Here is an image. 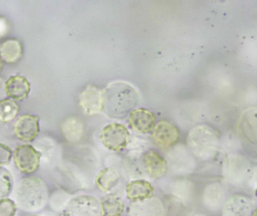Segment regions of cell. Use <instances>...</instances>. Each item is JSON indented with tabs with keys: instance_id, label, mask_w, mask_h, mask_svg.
I'll use <instances>...</instances> for the list:
<instances>
[{
	"instance_id": "14",
	"label": "cell",
	"mask_w": 257,
	"mask_h": 216,
	"mask_svg": "<svg viewBox=\"0 0 257 216\" xmlns=\"http://www.w3.org/2000/svg\"><path fill=\"white\" fill-rule=\"evenodd\" d=\"M143 164L147 173L154 178L162 177L167 170L166 160L154 150L148 151L144 155Z\"/></svg>"
},
{
	"instance_id": "12",
	"label": "cell",
	"mask_w": 257,
	"mask_h": 216,
	"mask_svg": "<svg viewBox=\"0 0 257 216\" xmlns=\"http://www.w3.org/2000/svg\"><path fill=\"white\" fill-rule=\"evenodd\" d=\"M190 146L197 155L208 157L212 155L217 146V140L212 134H191L190 137Z\"/></svg>"
},
{
	"instance_id": "6",
	"label": "cell",
	"mask_w": 257,
	"mask_h": 216,
	"mask_svg": "<svg viewBox=\"0 0 257 216\" xmlns=\"http://www.w3.org/2000/svg\"><path fill=\"white\" fill-rule=\"evenodd\" d=\"M63 216H102V211L95 197L79 196L66 205Z\"/></svg>"
},
{
	"instance_id": "3",
	"label": "cell",
	"mask_w": 257,
	"mask_h": 216,
	"mask_svg": "<svg viewBox=\"0 0 257 216\" xmlns=\"http://www.w3.org/2000/svg\"><path fill=\"white\" fill-rule=\"evenodd\" d=\"M42 153L29 144L18 146L13 152L15 167L24 174H32L40 166Z\"/></svg>"
},
{
	"instance_id": "9",
	"label": "cell",
	"mask_w": 257,
	"mask_h": 216,
	"mask_svg": "<svg viewBox=\"0 0 257 216\" xmlns=\"http://www.w3.org/2000/svg\"><path fill=\"white\" fill-rule=\"evenodd\" d=\"M39 117L25 114L18 118L15 125L17 137L22 141L31 142L39 133Z\"/></svg>"
},
{
	"instance_id": "2",
	"label": "cell",
	"mask_w": 257,
	"mask_h": 216,
	"mask_svg": "<svg viewBox=\"0 0 257 216\" xmlns=\"http://www.w3.org/2000/svg\"><path fill=\"white\" fill-rule=\"evenodd\" d=\"M137 92L133 87L123 83L111 84L104 93V106L109 116L124 117L139 102Z\"/></svg>"
},
{
	"instance_id": "13",
	"label": "cell",
	"mask_w": 257,
	"mask_h": 216,
	"mask_svg": "<svg viewBox=\"0 0 257 216\" xmlns=\"http://www.w3.org/2000/svg\"><path fill=\"white\" fill-rule=\"evenodd\" d=\"M6 94L11 99L21 101L28 96L30 84L27 78L21 75L11 77L6 83Z\"/></svg>"
},
{
	"instance_id": "31",
	"label": "cell",
	"mask_w": 257,
	"mask_h": 216,
	"mask_svg": "<svg viewBox=\"0 0 257 216\" xmlns=\"http://www.w3.org/2000/svg\"><path fill=\"white\" fill-rule=\"evenodd\" d=\"M33 216H40V215H33Z\"/></svg>"
},
{
	"instance_id": "11",
	"label": "cell",
	"mask_w": 257,
	"mask_h": 216,
	"mask_svg": "<svg viewBox=\"0 0 257 216\" xmlns=\"http://www.w3.org/2000/svg\"><path fill=\"white\" fill-rule=\"evenodd\" d=\"M155 122L154 113L146 109H136L130 113V126L138 132H151L155 127Z\"/></svg>"
},
{
	"instance_id": "22",
	"label": "cell",
	"mask_w": 257,
	"mask_h": 216,
	"mask_svg": "<svg viewBox=\"0 0 257 216\" xmlns=\"http://www.w3.org/2000/svg\"><path fill=\"white\" fill-rule=\"evenodd\" d=\"M19 106L13 99L0 101V122H9L16 118Z\"/></svg>"
},
{
	"instance_id": "29",
	"label": "cell",
	"mask_w": 257,
	"mask_h": 216,
	"mask_svg": "<svg viewBox=\"0 0 257 216\" xmlns=\"http://www.w3.org/2000/svg\"><path fill=\"white\" fill-rule=\"evenodd\" d=\"M2 69H3V62H2V59L0 57V72H1Z\"/></svg>"
},
{
	"instance_id": "7",
	"label": "cell",
	"mask_w": 257,
	"mask_h": 216,
	"mask_svg": "<svg viewBox=\"0 0 257 216\" xmlns=\"http://www.w3.org/2000/svg\"><path fill=\"white\" fill-rule=\"evenodd\" d=\"M80 105L87 114H98L104 108L103 92L97 87L87 86L80 95Z\"/></svg>"
},
{
	"instance_id": "18",
	"label": "cell",
	"mask_w": 257,
	"mask_h": 216,
	"mask_svg": "<svg viewBox=\"0 0 257 216\" xmlns=\"http://www.w3.org/2000/svg\"><path fill=\"white\" fill-rule=\"evenodd\" d=\"M100 206L102 216H120L124 208L120 197L114 194L104 197Z\"/></svg>"
},
{
	"instance_id": "28",
	"label": "cell",
	"mask_w": 257,
	"mask_h": 216,
	"mask_svg": "<svg viewBox=\"0 0 257 216\" xmlns=\"http://www.w3.org/2000/svg\"><path fill=\"white\" fill-rule=\"evenodd\" d=\"M251 216H257V209H254V210L253 211Z\"/></svg>"
},
{
	"instance_id": "10",
	"label": "cell",
	"mask_w": 257,
	"mask_h": 216,
	"mask_svg": "<svg viewBox=\"0 0 257 216\" xmlns=\"http://www.w3.org/2000/svg\"><path fill=\"white\" fill-rule=\"evenodd\" d=\"M153 137L159 146L168 148L178 141L179 133L176 127L166 121H161L154 127Z\"/></svg>"
},
{
	"instance_id": "20",
	"label": "cell",
	"mask_w": 257,
	"mask_h": 216,
	"mask_svg": "<svg viewBox=\"0 0 257 216\" xmlns=\"http://www.w3.org/2000/svg\"><path fill=\"white\" fill-rule=\"evenodd\" d=\"M120 179V175L114 169L106 168L101 170L96 177L98 188L102 191H108L114 188Z\"/></svg>"
},
{
	"instance_id": "1",
	"label": "cell",
	"mask_w": 257,
	"mask_h": 216,
	"mask_svg": "<svg viewBox=\"0 0 257 216\" xmlns=\"http://www.w3.org/2000/svg\"><path fill=\"white\" fill-rule=\"evenodd\" d=\"M14 201L25 212L42 210L48 201V189L43 179L37 176H27L14 186Z\"/></svg>"
},
{
	"instance_id": "25",
	"label": "cell",
	"mask_w": 257,
	"mask_h": 216,
	"mask_svg": "<svg viewBox=\"0 0 257 216\" xmlns=\"http://www.w3.org/2000/svg\"><path fill=\"white\" fill-rule=\"evenodd\" d=\"M13 153L12 149L7 145L0 143V166H6L9 164L12 161Z\"/></svg>"
},
{
	"instance_id": "4",
	"label": "cell",
	"mask_w": 257,
	"mask_h": 216,
	"mask_svg": "<svg viewBox=\"0 0 257 216\" xmlns=\"http://www.w3.org/2000/svg\"><path fill=\"white\" fill-rule=\"evenodd\" d=\"M225 176L226 180L235 186H253L257 184V172L249 167L246 162L240 161L238 164H227Z\"/></svg>"
},
{
	"instance_id": "15",
	"label": "cell",
	"mask_w": 257,
	"mask_h": 216,
	"mask_svg": "<svg viewBox=\"0 0 257 216\" xmlns=\"http://www.w3.org/2000/svg\"><path fill=\"white\" fill-rule=\"evenodd\" d=\"M154 188L145 180L133 181L126 187L128 198L133 202H141L152 197Z\"/></svg>"
},
{
	"instance_id": "8",
	"label": "cell",
	"mask_w": 257,
	"mask_h": 216,
	"mask_svg": "<svg viewBox=\"0 0 257 216\" xmlns=\"http://www.w3.org/2000/svg\"><path fill=\"white\" fill-rule=\"evenodd\" d=\"M253 203L241 194H234L226 199L223 208V216H251Z\"/></svg>"
},
{
	"instance_id": "30",
	"label": "cell",
	"mask_w": 257,
	"mask_h": 216,
	"mask_svg": "<svg viewBox=\"0 0 257 216\" xmlns=\"http://www.w3.org/2000/svg\"><path fill=\"white\" fill-rule=\"evenodd\" d=\"M255 194H256V197H257V186L256 188V192H255Z\"/></svg>"
},
{
	"instance_id": "19",
	"label": "cell",
	"mask_w": 257,
	"mask_h": 216,
	"mask_svg": "<svg viewBox=\"0 0 257 216\" xmlns=\"http://www.w3.org/2000/svg\"><path fill=\"white\" fill-rule=\"evenodd\" d=\"M62 131L66 140L72 142L79 141L84 133V128L81 121L77 118L70 117L64 121Z\"/></svg>"
},
{
	"instance_id": "5",
	"label": "cell",
	"mask_w": 257,
	"mask_h": 216,
	"mask_svg": "<svg viewBox=\"0 0 257 216\" xmlns=\"http://www.w3.org/2000/svg\"><path fill=\"white\" fill-rule=\"evenodd\" d=\"M101 140L108 149L118 152L127 146L130 133L124 125L111 123L102 129Z\"/></svg>"
},
{
	"instance_id": "26",
	"label": "cell",
	"mask_w": 257,
	"mask_h": 216,
	"mask_svg": "<svg viewBox=\"0 0 257 216\" xmlns=\"http://www.w3.org/2000/svg\"><path fill=\"white\" fill-rule=\"evenodd\" d=\"M6 83L4 82L3 79L0 78V100L4 99L6 96Z\"/></svg>"
},
{
	"instance_id": "23",
	"label": "cell",
	"mask_w": 257,
	"mask_h": 216,
	"mask_svg": "<svg viewBox=\"0 0 257 216\" xmlns=\"http://www.w3.org/2000/svg\"><path fill=\"white\" fill-rule=\"evenodd\" d=\"M14 188V179L12 173L0 166V199L8 197Z\"/></svg>"
},
{
	"instance_id": "21",
	"label": "cell",
	"mask_w": 257,
	"mask_h": 216,
	"mask_svg": "<svg viewBox=\"0 0 257 216\" xmlns=\"http://www.w3.org/2000/svg\"><path fill=\"white\" fill-rule=\"evenodd\" d=\"M148 201L136 202L132 206L131 216H161V205L155 203L153 200Z\"/></svg>"
},
{
	"instance_id": "17",
	"label": "cell",
	"mask_w": 257,
	"mask_h": 216,
	"mask_svg": "<svg viewBox=\"0 0 257 216\" xmlns=\"http://www.w3.org/2000/svg\"><path fill=\"white\" fill-rule=\"evenodd\" d=\"M205 200L211 209H220L226 202V191L220 184H213L205 190Z\"/></svg>"
},
{
	"instance_id": "27",
	"label": "cell",
	"mask_w": 257,
	"mask_h": 216,
	"mask_svg": "<svg viewBox=\"0 0 257 216\" xmlns=\"http://www.w3.org/2000/svg\"><path fill=\"white\" fill-rule=\"evenodd\" d=\"M7 24H6V21L4 19H2L1 23H0V36L5 34L7 30Z\"/></svg>"
},
{
	"instance_id": "24",
	"label": "cell",
	"mask_w": 257,
	"mask_h": 216,
	"mask_svg": "<svg viewBox=\"0 0 257 216\" xmlns=\"http://www.w3.org/2000/svg\"><path fill=\"white\" fill-rule=\"evenodd\" d=\"M18 208L12 199L9 197L0 199V216H15Z\"/></svg>"
},
{
	"instance_id": "16",
	"label": "cell",
	"mask_w": 257,
	"mask_h": 216,
	"mask_svg": "<svg viewBox=\"0 0 257 216\" xmlns=\"http://www.w3.org/2000/svg\"><path fill=\"white\" fill-rule=\"evenodd\" d=\"M22 54V45L19 41L9 39L0 46V57L6 63H16L21 59Z\"/></svg>"
}]
</instances>
